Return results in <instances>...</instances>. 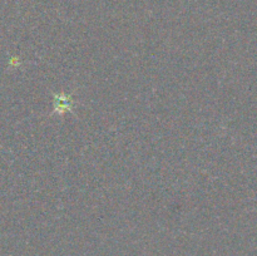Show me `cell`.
I'll return each mask as SVG.
<instances>
[{"mask_svg":"<svg viewBox=\"0 0 257 256\" xmlns=\"http://www.w3.org/2000/svg\"><path fill=\"white\" fill-rule=\"evenodd\" d=\"M75 107V102L72 95L67 93H57L53 95V113L64 114V113H72Z\"/></svg>","mask_w":257,"mask_h":256,"instance_id":"6da1fadb","label":"cell"},{"mask_svg":"<svg viewBox=\"0 0 257 256\" xmlns=\"http://www.w3.org/2000/svg\"><path fill=\"white\" fill-rule=\"evenodd\" d=\"M10 64H14V67H17L18 64H19V62H18V58H12V60H10Z\"/></svg>","mask_w":257,"mask_h":256,"instance_id":"7a4b0ae2","label":"cell"}]
</instances>
